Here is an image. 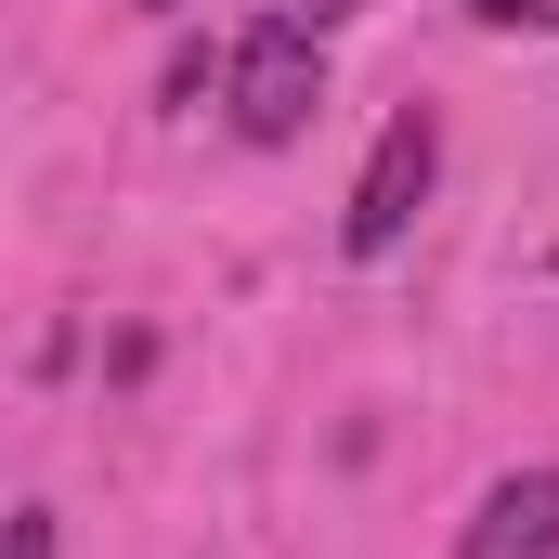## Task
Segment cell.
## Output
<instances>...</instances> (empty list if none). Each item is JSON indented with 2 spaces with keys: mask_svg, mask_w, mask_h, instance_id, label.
Segmentation results:
<instances>
[{
  "mask_svg": "<svg viewBox=\"0 0 559 559\" xmlns=\"http://www.w3.org/2000/svg\"><path fill=\"white\" fill-rule=\"evenodd\" d=\"M429 169H442V131H429V105H404V118L378 131V156H365L352 209H338V248H352V261H391V248L417 235V209H429Z\"/></svg>",
  "mask_w": 559,
  "mask_h": 559,
  "instance_id": "2",
  "label": "cell"
},
{
  "mask_svg": "<svg viewBox=\"0 0 559 559\" xmlns=\"http://www.w3.org/2000/svg\"><path fill=\"white\" fill-rule=\"evenodd\" d=\"M455 559H559V468H508V481L468 508Z\"/></svg>",
  "mask_w": 559,
  "mask_h": 559,
  "instance_id": "3",
  "label": "cell"
},
{
  "mask_svg": "<svg viewBox=\"0 0 559 559\" xmlns=\"http://www.w3.org/2000/svg\"><path fill=\"white\" fill-rule=\"evenodd\" d=\"M338 13H378V0H299V26H338Z\"/></svg>",
  "mask_w": 559,
  "mask_h": 559,
  "instance_id": "6",
  "label": "cell"
},
{
  "mask_svg": "<svg viewBox=\"0 0 559 559\" xmlns=\"http://www.w3.org/2000/svg\"><path fill=\"white\" fill-rule=\"evenodd\" d=\"M0 559H52V521H39V508H13V521H0Z\"/></svg>",
  "mask_w": 559,
  "mask_h": 559,
  "instance_id": "5",
  "label": "cell"
},
{
  "mask_svg": "<svg viewBox=\"0 0 559 559\" xmlns=\"http://www.w3.org/2000/svg\"><path fill=\"white\" fill-rule=\"evenodd\" d=\"M468 26H559V0H468Z\"/></svg>",
  "mask_w": 559,
  "mask_h": 559,
  "instance_id": "4",
  "label": "cell"
},
{
  "mask_svg": "<svg viewBox=\"0 0 559 559\" xmlns=\"http://www.w3.org/2000/svg\"><path fill=\"white\" fill-rule=\"evenodd\" d=\"M222 92H235V131H248V143H299L312 118H325V52H312V26H299V13L248 26Z\"/></svg>",
  "mask_w": 559,
  "mask_h": 559,
  "instance_id": "1",
  "label": "cell"
}]
</instances>
